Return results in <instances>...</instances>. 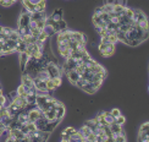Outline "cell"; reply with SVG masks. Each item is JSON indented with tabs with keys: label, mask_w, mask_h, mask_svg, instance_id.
I'll return each instance as SVG.
<instances>
[{
	"label": "cell",
	"mask_w": 149,
	"mask_h": 142,
	"mask_svg": "<svg viewBox=\"0 0 149 142\" xmlns=\"http://www.w3.org/2000/svg\"><path fill=\"white\" fill-rule=\"evenodd\" d=\"M0 5H1L3 8H10L12 3H11V0H0Z\"/></svg>",
	"instance_id": "f1b7e54d"
},
{
	"label": "cell",
	"mask_w": 149,
	"mask_h": 142,
	"mask_svg": "<svg viewBox=\"0 0 149 142\" xmlns=\"http://www.w3.org/2000/svg\"><path fill=\"white\" fill-rule=\"evenodd\" d=\"M53 81H54L55 87H59V86L61 85V77H54V78H53Z\"/></svg>",
	"instance_id": "d590c367"
},
{
	"label": "cell",
	"mask_w": 149,
	"mask_h": 142,
	"mask_svg": "<svg viewBox=\"0 0 149 142\" xmlns=\"http://www.w3.org/2000/svg\"><path fill=\"white\" fill-rule=\"evenodd\" d=\"M45 83H47V88H48V91H54L55 88V85H54V81H53V78H49L48 81H45Z\"/></svg>",
	"instance_id": "484cf974"
},
{
	"label": "cell",
	"mask_w": 149,
	"mask_h": 142,
	"mask_svg": "<svg viewBox=\"0 0 149 142\" xmlns=\"http://www.w3.org/2000/svg\"><path fill=\"white\" fill-rule=\"evenodd\" d=\"M6 104V97L4 94L0 96V106H5Z\"/></svg>",
	"instance_id": "f35d334b"
},
{
	"label": "cell",
	"mask_w": 149,
	"mask_h": 142,
	"mask_svg": "<svg viewBox=\"0 0 149 142\" xmlns=\"http://www.w3.org/2000/svg\"><path fill=\"white\" fill-rule=\"evenodd\" d=\"M55 112H56V108H52V109L47 110V112H44L43 114H44V116L48 119V121H53V120L56 119V115H55Z\"/></svg>",
	"instance_id": "9c48e42d"
},
{
	"label": "cell",
	"mask_w": 149,
	"mask_h": 142,
	"mask_svg": "<svg viewBox=\"0 0 149 142\" xmlns=\"http://www.w3.org/2000/svg\"><path fill=\"white\" fill-rule=\"evenodd\" d=\"M102 10H103V12L110 14V12H113V5H110V4H104V5L102 6Z\"/></svg>",
	"instance_id": "4316f807"
},
{
	"label": "cell",
	"mask_w": 149,
	"mask_h": 142,
	"mask_svg": "<svg viewBox=\"0 0 149 142\" xmlns=\"http://www.w3.org/2000/svg\"><path fill=\"white\" fill-rule=\"evenodd\" d=\"M16 92H17L18 96H24V97H26V93H27V91H26V88H24V86L22 83L18 86V88L16 90Z\"/></svg>",
	"instance_id": "7402d4cb"
},
{
	"label": "cell",
	"mask_w": 149,
	"mask_h": 142,
	"mask_svg": "<svg viewBox=\"0 0 149 142\" xmlns=\"http://www.w3.org/2000/svg\"><path fill=\"white\" fill-rule=\"evenodd\" d=\"M34 77H37L38 80H40V81H48L49 78H52L50 75H49L48 70L45 69V67H42V69H39L38 71H37Z\"/></svg>",
	"instance_id": "3957f363"
},
{
	"label": "cell",
	"mask_w": 149,
	"mask_h": 142,
	"mask_svg": "<svg viewBox=\"0 0 149 142\" xmlns=\"http://www.w3.org/2000/svg\"><path fill=\"white\" fill-rule=\"evenodd\" d=\"M125 15L128 17V18H132L133 17V12H134V10H132V9H128V8H125Z\"/></svg>",
	"instance_id": "4dcf8cb0"
},
{
	"label": "cell",
	"mask_w": 149,
	"mask_h": 142,
	"mask_svg": "<svg viewBox=\"0 0 149 142\" xmlns=\"http://www.w3.org/2000/svg\"><path fill=\"white\" fill-rule=\"evenodd\" d=\"M76 131H77V130H76V129H74V127L69 126V127H66V129H65L63 134H66V135H69V136H71V135H72V134H74Z\"/></svg>",
	"instance_id": "83f0119b"
},
{
	"label": "cell",
	"mask_w": 149,
	"mask_h": 142,
	"mask_svg": "<svg viewBox=\"0 0 149 142\" xmlns=\"http://www.w3.org/2000/svg\"><path fill=\"white\" fill-rule=\"evenodd\" d=\"M45 8H47V0H42V1H39L38 4L36 5L34 11H37V12H43V11L45 10Z\"/></svg>",
	"instance_id": "5bb4252c"
},
{
	"label": "cell",
	"mask_w": 149,
	"mask_h": 142,
	"mask_svg": "<svg viewBox=\"0 0 149 142\" xmlns=\"http://www.w3.org/2000/svg\"><path fill=\"white\" fill-rule=\"evenodd\" d=\"M59 27H60V31H63V29H66L67 28V23L63 20V18H61V20L59 21ZM59 31V32H60Z\"/></svg>",
	"instance_id": "1f68e13d"
},
{
	"label": "cell",
	"mask_w": 149,
	"mask_h": 142,
	"mask_svg": "<svg viewBox=\"0 0 149 142\" xmlns=\"http://www.w3.org/2000/svg\"><path fill=\"white\" fill-rule=\"evenodd\" d=\"M138 141H141V142H148L149 141L148 131L147 132H138Z\"/></svg>",
	"instance_id": "44dd1931"
},
{
	"label": "cell",
	"mask_w": 149,
	"mask_h": 142,
	"mask_svg": "<svg viewBox=\"0 0 149 142\" xmlns=\"http://www.w3.org/2000/svg\"><path fill=\"white\" fill-rule=\"evenodd\" d=\"M115 53V44H111V43H108L105 45V49L103 52H100V54L105 58H109V57H113Z\"/></svg>",
	"instance_id": "277c9868"
},
{
	"label": "cell",
	"mask_w": 149,
	"mask_h": 142,
	"mask_svg": "<svg viewBox=\"0 0 149 142\" xmlns=\"http://www.w3.org/2000/svg\"><path fill=\"white\" fill-rule=\"evenodd\" d=\"M115 122H116V124H119V125H123L126 122V118L120 114L119 116H116V118H115Z\"/></svg>",
	"instance_id": "cb8c5ba5"
},
{
	"label": "cell",
	"mask_w": 149,
	"mask_h": 142,
	"mask_svg": "<svg viewBox=\"0 0 149 142\" xmlns=\"http://www.w3.org/2000/svg\"><path fill=\"white\" fill-rule=\"evenodd\" d=\"M16 1H17V0H11V3H12V4H14V3H16Z\"/></svg>",
	"instance_id": "7bdbcfd3"
},
{
	"label": "cell",
	"mask_w": 149,
	"mask_h": 142,
	"mask_svg": "<svg viewBox=\"0 0 149 142\" xmlns=\"http://www.w3.org/2000/svg\"><path fill=\"white\" fill-rule=\"evenodd\" d=\"M148 130H149V124H148V122H144V124L141 126L139 132H147Z\"/></svg>",
	"instance_id": "d6a6232c"
},
{
	"label": "cell",
	"mask_w": 149,
	"mask_h": 142,
	"mask_svg": "<svg viewBox=\"0 0 149 142\" xmlns=\"http://www.w3.org/2000/svg\"><path fill=\"white\" fill-rule=\"evenodd\" d=\"M78 131H79L81 134H82V136H83V137H84L86 140H87V137H88V135H89V134L92 132V130H91V129H89L88 126H87L86 124H84V125H83L82 127H81Z\"/></svg>",
	"instance_id": "2e32d148"
},
{
	"label": "cell",
	"mask_w": 149,
	"mask_h": 142,
	"mask_svg": "<svg viewBox=\"0 0 149 142\" xmlns=\"http://www.w3.org/2000/svg\"><path fill=\"white\" fill-rule=\"evenodd\" d=\"M138 26L143 29V31H148V18L146 17V18H143V20H141L138 23Z\"/></svg>",
	"instance_id": "ffe728a7"
},
{
	"label": "cell",
	"mask_w": 149,
	"mask_h": 142,
	"mask_svg": "<svg viewBox=\"0 0 149 142\" xmlns=\"http://www.w3.org/2000/svg\"><path fill=\"white\" fill-rule=\"evenodd\" d=\"M45 69L48 70L49 75H50V77H52V78H54V77H61L60 67H59L56 64L50 63V61H49V63H48V65L45 66Z\"/></svg>",
	"instance_id": "6da1fadb"
},
{
	"label": "cell",
	"mask_w": 149,
	"mask_h": 142,
	"mask_svg": "<svg viewBox=\"0 0 149 142\" xmlns=\"http://www.w3.org/2000/svg\"><path fill=\"white\" fill-rule=\"evenodd\" d=\"M28 27H29L31 29L37 28V22H36V21H33V20H29V22H28Z\"/></svg>",
	"instance_id": "8d00e7d4"
},
{
	"label": "cell",
	"mask_w": 149,
	"mask_h": 142,
	"mask_svg": "<svg viewBox=\"0 0 149 142\" xmlns=\"http://www.w3.org/2000/svg\"><path fill=\"white\" fill-rule=\"evenodd\" d=\"M109 127H110L111 134H113V137H115L116 135H119V134L122 131V125H119V124H116V122H113V124H110Z\"/></svg>",
	"instance_id": "52a82bcc"
},
{
	"label": "cell",
	"mask_w": 149,
	"mask_h": 142,
	"mask_svg": "<svg viewBox=\"0 0 149 142\" xmlns=\"http://www.w3.org/2000/svg\"><path fill=\"white\" fill-rule=\"evenodd\" d=\"M87 82H88V81H87V80H84V78L81 77L79 80H77V81L74 82V86H76V87H78V88H82V87H83V86H84Z\"/></svg>",
	"instance_id": "603a6c76"
},
{
	"label": "cell",
	"mask_w": 149,
	"mask_h": 142,
	"mask_svg": "<svg viewBox=\"0 0 149 142\" xmlns=\"http://www.w3.org/2000/svg\"><path fill=\"white\" fill-rule=\"evenodd\" d=\"M100 115L103 116V119L107 121V124H108V125H110V124H113V122H115V118H114V116L111 115L110 113H108V112H102Z\"/></svg>",
	"instance_id": "30bf717a"
},
{
	"label": "cell",
	"mask_w": 149,
	"mask_h": 142,
	"mask_svg": "<svg viewBox=\"0 0 149 142\" xmlns=\"http://www.w3.org/2000/svg\"><path fill=\"white\" fill-rule=\"evenodd\" d=\"M63 14H64V11L61 9H59V10H55L50 17L53 18V20H55V21H60L61 18H63Z\"/></svg>",
	"instance_id": "9a60e30c"
},
{
	"label": "cell",
	"mask_w": 149,
	"mask_h": 142,
	"mask_svg": "<svg viewBox=\"0 0 149 142\" xmlns=\"http://www.w3.org/2000/svg\"><path fill=\"white\" fill-rule=\"evenodd\" d=\"M9 39H12V41H18V39H20V36H18L16 29H12L11 31V33L9 36Z\"/></svg>",
	"instance_id": "d4e9b609"
},
{
	"label": "cell",
	"mask_w": 149,
	"mask_h": 142,
	"mask_svg": "<svg viewBox=\"0 0 149 142\" xmlns=\"http://www.w3.org/2000/svg\"><path fill=\"white\" fill-rule=\"evenodd\" d=\"M81 90L86 91L87 93H89V94H94L95 92H97V90H95L94 87H93V85H92L91 82H87V83H86V85H84V86H83V87L81 88Z\"/></svg>",
	"instance_id": "8fae6325"
},
{
	"label": "cell",
	"mask_w": 149,
	"mask_h": 142,
	"mask_svg": "<svg viewBox=\"0 0 149 142\" xmlns=\"http://www.w3.org/2000/svg\"><path fill=\"white\" fill-rule=\"evenodd\" d=\"M123 10H125V6L123 5H120V4H115L113 5V12H115V14H121V12H123Z\"/></svg>",
	"instance_id": "e0dca14e"
},
{
	"label": "cell",
	"mask_w": 149,
	"mask_h": 142,
	"mask_svg": "<svg viewBox=\"0 0 149 142\" xmlns=\"http://www.w3.org/2000/svg\"><path fill=\"white\" fill-rule=\"evenodd\" d=\"M29 60V57L26 54V53H21V58H20V63H21V69L24 70L26 69V64H27V61Z\"/></svg>",
	"instance_id": "4fadbf2b"
},
{
	"label": "cell",
	"mask_w": 149,
	"mask_h": 142,
	"mask_svg": "<svg viewBox=\"0 0 149 142\" xmlns=\"http://www.w3.org/2000/svg\"><path fill=\"white\" fill-rule=\"evenodd\" d=\"M28 1H29L31 4H32V5H37L39 1H42V0H28Z\"/></svg>",
	"instance_id": "b9f144b4"
},
{
	"label": "cell",
	"mask_w": 149,
	"mask_h": 142,
	"mask_svg": "<svg viewBox=\"0 0 149 142\" xmlns=\"http://www.w3.org/2000/svg\"><path fill=\"white\" fill-rule=\"evenodd\" d=\"M87 141H89V142H97V136L93 132H91L88 135V137H87Z\"/></svg>",
	"instance_id": "836d02e7"
},
{
	"label": "cell",
	"mask_w": 149,
	"mask_h": 142,
	"mask_svg": "<svg viewBox=\"0 0 149 142\" xmlns=\"http://www.w3.org/2000/svg\"><path fill=\"white\" fill-rule=\"evenodd\" d=\"M43 32H44L48 37H50V36H53V34L56 33V32L54 31V28H53L52 26H48V24H45V27L43 28Z\"/></svg>",
	"instance_id": "ac0fdd59"
},
{
	"label": "cell",
	"mask_w": 149,
	"mask_h": 142,
	"mask_svg": "<svg viewBox=\"0 0 149 142\" xmlns=\"http://www.w3.org/2000/svg\"><path fill=\"white\" fill-rule=\"evenodd\" d=\"M110 114L113 115L114 118H116V116H119V115H120L121 113H120V110L117 109V108H114V109H113V110H111V112H110Z\"/></svg>",
	"instance_id": "e575fe53"
},
{
	"label": "cell",
	"mask_w": 149,
	"mask_h": 142,
	"mask_svg": "<svg viewBox=\"0 0 149 142\" xmlns=\"http://www.w3.org/2000/svg\"><path fill=\"white\" fill-rule=\"evenodd\" d=\"M66 73H67V76H69V80L71 81L72 85H74V82H76L77 80L81 78V73H78L76 70H71V71L66 72Z\"/></svg>",
	"instance_id": "ba28073f"
},
{
	"label": "cell",
	"mask_w": 149,
	"mask_h": 142,
	"mask_svg": "<svg viewBox=\"0 0 149 142\" xmlns=\"http://www.w3.org/2000/svg\"><path fill=\"white\" fill-rule=\"evenodd\" d=\"M27 115H28V119H29V121H32V122H34L37 119H39V118H42L43 115V112L42 110L37 107V108H32L31 110H28L27 112Z\"/></svg>",
	"instance_id": "7a4b0ae2"
},
{
	"label": "cell",
	"mask_w": 149,
	"mask_h": 142,
	"mask_svg": "<svg viewBox=\"0 0 149 142\" xmlns=\"http://www.w3.org/2000/svg\"><path fill=\"white\" fill-rule=\"evenodd\" d=\"M89 70H91L93 73H98V72H102V71H104L105 69H104V67H103L100 64H98V63H97V64H95L94 66H93L92 69H89Z\"/></svg>",
	"instance_id": "d6986e66"
},
{
	"label": "cell",
	"mask_w": 149,
	"mask_h": 142,
	"mask_svg": "<svg viewBox=\"0 0 149 142\" xmlns=\"http://www.w3.org/2000/svg\"><path fill=\"white\" fill-rule=\"evenodd\" d=\"M94 14H95V15H102V14H103L102 6H100V8H97V9H95V12H94Z\"/></svg>",
	"instance_id": "ab89813d"
},
{
	"label": "cell",
	"mask_w": 149,
	"mask_h": 142,
	"mask_svg": "<svg viewBox=\"0 0 149 142\" xmlns=\"http://www.w3.org/2000/svg\"><path fill=\"white\" fill-rule=\"evenodd\" d=\"M61 141H63V142H70V136H69V135H66V134H63Z\"/></svg>",
	"instance_id": "74e56055"
},
{
	"label": "cell",
	"mask_w": 149,
	"mask_h": 142,
	"mask_svg": "<svg viewBox=\"0 0 149 142\" xmlns=\"http://www.w3.org/2000/svg\"><path fill=\"white\" fill-rule=\"evenodd\" d=\"M65 112H66L65 107H64V106H59V107L56 108V112H55V115H56V119H59V120L63 119V118H64V115H65Z\"/></svg>",
	"instance_id": "7c38bea8"
},
{
	"label": "cell",
	"mask_w": 149,
	"mask_h": 142,
	"mask_svg": "<svg viewBox=\"0 0 149 142\" xmlns=\"http://www.w3.org/2000/svg\"><path fill=\"white\" fill-rule=\"evenodd\" d=\"M77 66H78V65H77V60H73V59H71V58H67V59H66V63L64 64V70H65L66 72H69V71H71V70H74Z\"/></svg>",
	"instance_id": "5b68a950"
},
{
	"label": "cell",
	"mask_w": 149,
	"mask_h": 142,
	"mask_svg": "<svg viewBox=\"0 0 149 142\" xmlns=\"http://www.w3.org/2000/svg\"><path fill=\"white\" fill-rule=\"evenodd\" d=\"M47 38H48V36H47V34L42 31V32L39 33V36L37 37V41H39V42H45V41H47Z\"/></svg>",
	"instance_id": "f546056e"
},
{
	"label": "cell",
	"mask_w": 149,
	"mask_h": 142,
	"mask_svg": "<svg viewBox=\"0 0 149 142\" xmlns=\"http://www.w3.org/2000/svg\"><path fill=\"white\" fill-rule=\"evenodd\" d=\"M31 20V14L29 12H22L18 20V27L21 26H28V22Z\"/></svg>",
	"instance_id": "8992f818"
},
{
	"label": "cell",
	"mask_w": 149,
	"mask_h": 142,
	"mask_svg": "<svg viewBox=\"0 0 149 142\" xmlns=\"http://www.w3.org/2000/svg\"><path fill=\"white\" fill-rule=\"evenodd\" d=\"M115 4H120V5H123L125 6V0H114Z\"/></svg>",
	"instance_id": "60d3db41"
}]
</instances>
